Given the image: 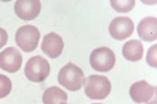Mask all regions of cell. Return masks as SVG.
Here are the masks:
<instances>
[{"label":"cell","mask_w":157,"mask_h":104,"mask_svg":"<svg viewBox=\"0 0 157 104\" xmlns=\"http://www.w3.org/2000/svg\"><path fill=\"white\" fill-rule=\"evenodd\" d=\"M111 37L117 40H123L130 37L134 32V23L128 17H116L109 26Z\"/></svg>","instance_id":"7"},{"label":"cell","mask_w":157,"mask_h":104,"mask_svg":"<svg viewBox=\"0 0 157 104\" xmlns=\"http://www.w3.org/2000/svg\"><path fill=\"white\" fill-rule=\"evenodd\" d=\"M94 104H101V103H94Z\"/></svg>","instance_id":"19"},{"label":"cell","mask_w":157,"mask_h":104,"mask_svg":"<svg viewBox=\"0 0 157 104\" xmlns=\"http://www.w3.org/2000/svg\"><path fill=\"white\" fill-rule=\"evenodd\" d=\"M110 4L115 11L119 13H128L133 9L136 2L134 0H111Z\"/></svg>","instance_id":"14"},{"label":"cell","mask_w":157,"mask_h":104,"mask_svg":"<svg viewBox=\"0 0 157 104\" xmlns=\"http://www.w3.org/2000/svg\"><path fill=\"white\" fill-rule=\"evenodd\" d=\"M13 9L20 19L24 21H31L39 15L41 5L38 0H18L14 3Z\"/></svg>","instance_id":"8"},{"label":"cell","mask_w":157,"mask_h":104,"mask_svg":"<svg viewBox=\"0 0 157 104\" xmlns=\"http://www.w3.org/2000/svg\"><path fill=\"white\" fill-rule=\"evenodd\" d=\"M58 81L66 89L76 92L85 83V78L83 70L75 64L68 63L63 67L58 75Z\"/></svg>","instance_id":"1"},{"label":"cell","mask_w":157,"mask_h":104,"mask_svg":"<svg viewBox=\"0 0 157 104\" xmlns=\"http://www.w3.org/2000/svg\"><path fill=\"white\" fill-rule=\"evenodd\" d=\"M110 90L111 83L105 76L93 75L88 76L85 81V93L90 99H105L110 93Z\"/></svg>","instance_id":"2"},{"label":"cell","mask_w":157,"mask_h":104,"mask_svg":"<svg viewBox=\"0 0 157 104\" xmlns=\"http://www.w3.org/2000/svg\"><path fill=\"white\" fill-rule=\"evenodd\" d=\"M60 104H67V103H66V102H62V103H60Z\"/></svg>","instance_id":"18"},{"label":"cell","mask_w":157,"mask_h":104,"mask_svg":"<svg viewBox=\"0 0 157 104\" xmlns=\"http://www.w3.org/2000/svg\"><path fill=\"white\" fill-rule=\"evenodd\" d=\"M7 40H8V35H7V33H6L4 29L0 28V48H3V47L6 44Z\"/></svg>","instance_id":"17"},{"label":"cell","mask_w":157,"mask_h":104,"mask_svg":"<svg viewBox=\"0 0 157 104\" xmlns=\"http://www.w3.org/2000/svg\"><path fill=\"white\" fill-rule=\"evenodd\" d=\"M23 57L20 51L13 47H9L0 53V68L8 73H15L22 67Z\"/></svg>","instance_id":"6"},{"label":"cell","mask_w":157,"mask_h":104,"mask_svg":"<svg viewBox=\"0 0 157 104\" xmlns=\"http://www.w3.org/2000/svg\"><path fill=\"white\" fill-rule=\"evenodd\" d=\"M156 44H155L154 46H152L149 50H148V53H147V56H146V62L147 64L155 68L156 67Z\"/></svg>","instance_id":"16"},{"label":"cell","mask_w":157,"mask_h":104,"mask_svg":"<svg viewBox=\"0 0 157 104\" xmlns=\"http://www.w3.org/2000/svg\"><path fill=\"white\" fill-rule=\"evenodd\" d=\"M50 66L48 60L40 56L31 58L26 63L24 73L29 81L33 83L43 82L49 75Z\"/></svg>","instance_id":"3"},{"label":"cell","mask_w":157,"mask_h":104,"mask_svg":"<svg viewBox=\"0 0 157 104\" xmlns=\"http://www.w3.org/2000/svg\"><path fill=\"white\" fill-rule=\"evenodd\" d=\"M139 37L147 42L154 41L157 38V20L155 17H145L137 25Z\"/></svg>","instance_id":"11"},{"label":"cell","mask_w":157,"mask_h":104,"mask_svg":"<svg viewBox=\"0 0 157 104\" xmlns=\"http://www.w3.org/2000/svg\"><path fill=\"white\" fill-rule=\"evenodd\" d=\"M40 37V32L35 26L24 25L16 32L15 42L24 52H32L38 47Z\"/></svg>","instance_id":"4"},{"label":"cell","mask_w":157,"mask_h":104,"mask_svg":"<svg viewBox=\"0 0 157 104\" xmlns=\"http://www.w3.org/2000/svg\"><path fill=\"white\" fill-rule=\"evenodd\" d=\"M12 90V82L5 75H0V99L6 97Z\"/></svg>","instance_id":"15"},{"label":"cell","mask_w":157,"mask_h":104,"mask_svg":"<svg viewBox=\"0 0 157 104\" xmlns=\"http://www.w3.org/2000/svg\"><path fill=\"white\" fill-rule=\"evenodd\" d=\"M64 48V41L60 36L55 33H50L44 36L41 42V50L50 58L59 57Z\"/></svg>","instance_id":"10"},{"label":"cell","mask_w":157,"mask_h":104,"mask_svg":"<svg viewBox=\"0 0 157 104\" xmlns=\"http://www.w3.org/2000/svg\"><path fill=\"white\" fill-rule=\"evenodd\" d=\"M116 63L115 54L107 47L95 48L90 56L91 67L98 72H109Z\"/></svg>","instance_id":"5"},{"label":"cell","mask_w":157,"mask_h":104,"mask_svg":"<svg viewBox=\"0 0 157 104\" xmlns=\"http://www.w3.org/2000/svg\"><path fill=\"white\" fill-rule=\"evenodd\" d=\"M122 55L128 61H139L144 55V47L142 42L137 40H128L122 48Z\"/></svg>","instance_id":"12"},{"label":"cell","mask_w":157,"mask_h":104,"mask_svg":"<svg viewBox=\"0 0 157 104\" xmlns=\"http://www.w3.org/2000/svg\"><path fill=\"white\" fill-rule=\"evenodd\" d=\"M67 101V94L57 86L48 88L42 95L43 104H60Z\"/></svg>","instance_id":"13"},{"label":"cell","mask_w":157,"mask_h":104,"mask_svg":"<svg viewBox=\"0 0 157 104\" xmlns=\"http://www.w3.org/2000/svg\"><path fill=\"white\" fill-rule=\"evenodd\" d=\"M129 95L136 103H147L155 96V87L144 80L136 82L129 88Z\"/></svg>","instance_id":"9"}]
</instances>
